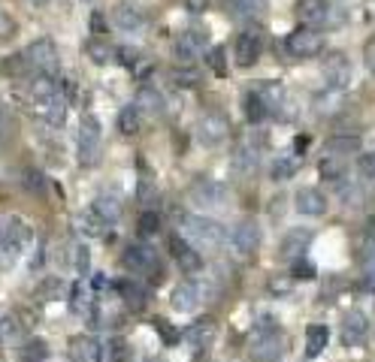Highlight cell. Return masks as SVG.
Wrapping results in <instances>:
<instances>
[{"label": "cell", "mask_w": 375, "mask_h": 362, "mask_svg": "<svg viewBox=\"0 0 375 362\" xmlns=\"http://www.w3.org/2000/svg\"><path fill=\"white\" fill-rule=\"evenodd\" d=\"M182 229H185V239L200 242L206 248H221L227 242L224 224L212 221V217H203V214H182Z\"/></svg>", "instance_id": "6da1fadb"}, {"label": "cell", "mask_w": 375, "mask_h": 362, "mask_svg": "<svg viewBox=\"0 0 375 362\" xmlns=\"http://www.w3.org/2000/svg\"><path fill=\"white\" fill-rule=\"evenodd\" d=\"M31 242V229L19 217H6V232L0 239V272H6L19 263V257L24 251V244Z\"/></svg>", "instance_id": "7a4b0ae2"}, {"label": "cell", "mask_w": 375, "mask_h": 362, "mask_svg": "<svg viewBox=\"0 0 375 362\" xmlns=\"http://www.w3.org/2000/svg\"><path fill=\"white\" fill-rule=\"evenodd\" d=\"M100 148H103V136H100V121L94 115H85L79 124V139H76V157L79 166H97L100 163Z\"/></svg>", "instance_id": "3957f363"}, {"label": "cell", "mask_w": 375, "mask_h": 362, "mask_svg": "<svg viewBox=\"0 0 375 362\" xmlns=\"http://www.w3.org/2000/svg\"><path fill=\"white\" fill-rule=\"evenodd\" d=\"M284 353V338L281 332L276 329V323H269V329H261L251 335V344H249V356L254 362H279Z\"/></svg>", "instance_id": "277c9868"}, {"label": "cell", "mask_w": 375, "mask_h": 362, "mask_svg": "<svg viewBox=\"0 0 375 362\" xmlns=\"http://www.w3.org/2000/svg\"><path fill=\"white\" fill-rule=\"evenodd\" d=\"M24 58H28V63H34V67L40 70L43 76H51V73L58 70V63H61L58 48H55V43H51L49 36H43V40H34L28 48H24Z\"/></svg>", "instance_id": "5b68a950"}, {"label": "cell", "mask_w": 375, "mask_h": 362, "mask_svg": "<svg viewBox=\"0 0 375 362\" xmlns=\"http://www.w3.org/2000/svg\"><path fill=\"white\" fill-rule=\"evenodd\" d=\"M36 112H40V118L49 127H64V124H67V115H70V103H67V97H64L61 90H55V94L36 100Z\"/></svg>", "instance_id": "8992f818"}, {"label": "cell", "mask_w": 375, "mask_h": 362, "mask_svg": "<svg viewBox=\"0 0 375 362\" xmlns=\"http://www.w3.org/2000/svg\"><path fill=\"white\" fill-rule=\"evenodd\" d=\"M227 239L234 244V251L254 254L257 244H261V224L251 221V217H242V221L234 227V232H227Z\"/></svg>", "instance_id": "52a82bcc"}, {"label": "cell", "mask_w": 375, "mask_h": 362, "mask_svg": "<svg viewBox=\"0 0 375 362\" xmlns=\"http://www.w3.org/2000/svg\"><path fill=\"white\" fill-rule=\"evenodd\" d=\"M284 46H288V51L294 58H312V55H318V51L324 48V36H321L318 31L300 28V31H294L288 40H284Z\"/></svg>", "instance_id": "ba28073f"}, {"label": "cell", "mask_w": 375, "mask_h": 362, "mask_svg": "<svg viewBox=\"0 0 375 362\" xmlns=\"http://www.w3.org/2000/svg\"><path fill=\"white\" fill-rule=\"evenodd\" d=\"M197 136H200L203 145L215 148V145H221V142L230 136V124H227L224 115L209 112V115H203V118H200V124H197Z\"/></svg>", "instance_id": "9c48e42d"}, {"label": "cell", "mask_w": 375, "mask_h": 362, "mask_svg": "<svg viewBox=\"0 0 375 362\" xmlns=\"http://www.w3.org/2000/svg\"><path fill=\"white\" fill-rule=\"evenodd\" d=\"M366 332H369V320H366V314L364 311H348L345 317H342V329H339V341L345 344V347H357L360 341L366 338Z\"/></svg>", "instance_id": "30bf717a"}, {"label": "cell", "mask_w": 375, "mask_h": 362, "mask_svg": "<svg viewBox=\"0 0 375 362\" xmlns=\"http://www.w3.org/2000/svg\"><path fill=\"white\" fill-rule=\"evenodd\" d=\"M351 63H348V58L342 55V51H336V55L327 58L324 63V79H327V88L330 90H342L348 88V82H351Z\"/></svg>", "instance_id": "8fae6325"}, {"label": "cell", "mask_w": 375, "mask_h": 362, "mask_svg": "<svg viewBox=\"0 0 375 362\" xmlns=\"http://www.w3.org/2000/svg\"><path fill=\"white\" fill-rule=\"evenodd\" d=\"M124 266L131 272H139V275H146V272H154L158 269V254H154L149 244H131V248H124Z\"/></svg>", "instance_id": "7c38bea8"}, {"label": "cell", "mask_w": 375, "mask_h": 362, "mask_svg": "<svg viewBox=\"0 0 375 362\" xmlns=\"http://www.w3.org/2000/svg\"><path fill=\"white\" fill-rule=\"evenodd\" d=\"M146 12H142L139 6H134V4H119L112 9V24L119 31H124V33H136V31H142L146 28Z\"/></svg>", "instance_id": "4fadbf2b"}, {"label": "cell", "mask_w": 375, "mask_h": 362, "mask_svg": "<svg viewBox=\"0 0 375 362\" xmlns=\"http://www.w3.org/2000/svg\"><path fill=\"white\" fill-rule=\"evenodd\" d=\"M294 205H296V212L306 214V217H321V214H327V209H330L327 197L318 187H303L300 193H296Z\"/></svg>", "instance_id": "5bb4252c"}, {"label": "cell", "mask_w": 375, "mask_h": 362, "mask_svg": "<svg viewBox=\"0 0 375 362\" xmlns=\"http://www.w3.org/2000/svg\"><path fill=\"white\" fill-rule=\"evenodd\" d=\"M261 36L257 33H239L236 43H234V58H236V67H254V61L261 58Z\"/></svg>", "instance_id": "9a60e30c"}, {"label": "cell", "mask_w": 375, "mask_h": 362, "mask_svg": "<svg viewBox=\"0 0 375 362\" xmlns=\"http://www.w3.org/2000/svg\"><path fill=\"white\" fill-rule=\"evenodd\" d=\"M309 242H312V232H309V229L296 227V229H291V232H284V239H281V260H288V263L303 260Z\"/></svg>", "instance_id": "2e32d148"}, {"label": "cell", "mask_w": 375, "mask_h": 362, "mask_svg": "<svg viewBox=\"0 0 375 362\" xmlns=\"http://www.w3.org/2000/svg\"><path fill=\"white\" fill-rule=\"evenodd\" d=\"M200 287H197V281H182L179 287L170 293V305L176 308V311H182V314H188V311H197V305H200Z\"/></svg>", "instance_id": "e0dca14e"}, {"label": "cell", "mask_w": 375, "mask_h": 362, "mask_svg": "<svg viewBox=\"0 0 375 362\" xmlns=\"http://www.w3.org/2000/svg\"><path fill=\"white\" fill-rule=\"evenodd\" d=\"M227 200V193L221 185H215V181H200V185H194L191 190V202L200 205V209H215V205H221Z\"/></svg>", "instance_id": "ac0fdd59"}, {"label": "cell", "mask_w": 375, "mask_h": 362, "mask_svg": "<svg viewBox=\"0 0 375 362\" xmlns=\"http://www.w3.org/2000/svg\"><path fill=\"white\" fill-rule=\"evenodd\" d=\"M67 356H70V362H97L100 344L91 335H73L67 341Z\"/></svg>", "instance_id": "d6986e66"}, {"label": "cell", "mask_w": 375, "mask_h": 362, "mask_svg": "<svg viewBox=\"0 0 375 362\" xmlns=\"http://www.w3.org/2000/svg\"><path fill=\"white\" fill-rule=\"evenodd\" d=\"M170 254L176 257V263L182 266L185 272H197L200 266H203V260H200V254L191 248V244L185 242V239H179V236H173L170 239Z\"/></svg>", "instance_id": "ffe728a7"}, {"label": "cell", "mask_w": 375, "mask_h": 362, "mask_svg": "<svg viewBox=\"0 0 375 362\" xmlns=\"http://www.w3.org/2000/svg\"><path fill=\"white\" fill-rule=\"evenodd\" d=\"M200 48H203V33L200 31H188L182 33L176 40V58L182 61V63H194L200 55Z\"/></svg>", "instance_id": "44dd1931"}, {"label": "cell", "mask_w": 375, "mask_h": 362, "mask_svg": "<svg viewBox=\"0 0 375 362\" xmlns=\"http://www.w3.org/2000/svg\"><path fill=\"white\" fill-rule=\"evenodd\" d=\"M88 212H91L94 217H100V221L109 227V224H115V221L121 217V202L115 200V197H97Z\"/></svg>", "instance_id": "7402d4cb"}, {"label": "cell", "mask_w": 375, "mask_h": 362, "mask_svg": "<svg viewBox=\"0 0 375 362\" xmlns=\"http://www.w3.org/2000/svg\"><path fill=\"white\" fill-rule=\"evenodd\" d=\"M327 344H330V329H327V326L315 323V326L306 329V356H309V359H315V356L324 353Z\"/></svg>", "instance_id": "603a6c76"}, {"label": "cell", "mask_w": 375, "mask_h": 362, "mask_svg": "<svg viewBox=\"0 0 375 362\" xmlns=\"http://www.w3.org/2000/svg\"><path fill=\"white\" fill-rule=\"evenodd\" d=\"M115 290H119L124 305H131V308L146 305V290L139 287V281H115Z\"/></svg>", "instance_id": "cb8c5ba5"}, {"label": "cell", "mask_w": 375, "mask_h": 362, "mask_svg": "<svg viewBox=\"0 0 375 362\" xmlns=\"http://www.w3.org/2000/svg\"><path fill=\"white\" fill-rule=\"evenodd\" d=\"M266 6H269V0H227V9L239 19L261 16V12H266Z\"/></svg>", "instance_id": "d4e9b609"}, {"label": "cell", "mask_w": 375, "mask_h": 362, "mask_svg": "<svg viewBox=\"0 0 375 362\" xmlns=\"http://www.w3.org/2000/svg\"><path fill=\"white\" fill-rule=\"evenodd\" d=\"M139 127H142V112L136 109V103H127L119 112V130L124 136H134V133H139Z\"/></svg>", "instance_id": "484cf974"}, {"label": "cell", "mask_w": 375, "mask_h": 362, "mask_svg": "<svg viewBox=\"0 0 375 362\" xmlns=\"http://www.w3.org/2000/svg\"><path fill=\"white\" fill-rule=\"evenodd\" d=\"M296 16L303 21H321L327 16V0H296Z\"/></svg>", "instance_id": "4316f807"}, {"label": "cell", "mask_w": 375, "mask_h": 362, "mask_svg": "<svg viewBox=\"0 0 375 362\" xmlns=\"http://www.w3.org/2000/svg\"><path fill=\"white\" fill-rule=\"evenodd\" d=\"M21 335H24V326H21V320L16 314L0 317V344H16Z\"/></svg>", "instance_id": "83f0119b"}, {"label": "cell", "mask_w": 375, "mask_h": 362, "mask_svg": "<svg viewBox=\"0 0 375 362\" xmlns=\"http://www.w3.org/2000/svg\"><path fill=\"white\" fill-rule=\"evenodd\" d=\"M357 148H360L357 133H339V136L327 139V151H333V154H357Z\"/></svg>", "instance_id": "f1b7e54d"}, {"label": "cell", "mask_w": 375, "mask_h": 362, "mask_svg": "<svg viewBox=\"0 0 375 362\" xmlns=\"http://www.w3.org/2000/svg\"><path fill=\"white\" fill-rule=\"evenodd\" d=\"M266 115H269L266 103L251 90V94L245 97V118H249V124H261V121H266Z\"/></svg>", "instance_id": "f546056e"}, {"label": "cell", "mask_w": 375, "mask_h": 362, "mask_svg": "<svg viewBox=\"0 0 375 362\" xmlns=\"http://www.w3.org/2000/svg\"><path fill=\"white\" fill-rule=\"evenodd\" d=\"M49 359V344L43 338H34L21 347V353H19V362H46Z\"/></svg>", "instance_id": "4dcf8cb0"}, {"label": "cell", "mask_w": 375, "mask_h": 362, "mask_svg": "<svg viewBox=\"0 0 375 362\" xmlns=\"http://www.w3.org/2000/svg\"><path fill=\"white\" fill-rule=\"evenodd\" d=\"M70 302H73V311L85 314V311H88V305L94 302V296H91V284H85V281L76 284L73 293H70Z\"/></svg>", "instance_id": "1f68e13d"}, {"label": "cell", "mask_w": 375, "mask_h": 362, "mask_svg": "<svg viewBox=\"0 0 375 362\" xmlns=\"http://www.w3.org/2000/svg\"><path fill=\"white\" fill-rule=\"evenodd\" d=\"M254 94L266 103V109H276L279 103H281V97H284V88L276 85V82H266V85H257Z\"/></svg>", "instance_id": "d6a6232c"}, {"label": "cell", "mask_w": 375, "mask_h": 362, "mask_svg": "<svg viewBox=\"0 0 375 362\" xmlns=\"http://www.w3.org/2000/svg\"><path fill=\"white\" fill-rule=\"evenodd\" d=\"M136 229H139V236H154V232L161 229V214L149 209V212H142L139 214V221H136Z\"/></svg>", "instance_id": "836d02e7"}, {"label": "cell", "mask_w": 375, "mask_h": 362, "mask_svg": "<svg viewBox=\"0 0 375 362\" xmlns=\"http://www.w3.org/2000/svg\"><path fill=\"white\" fill-rule=\"evenodd\" d=\"M79 229L85 232V236L94 239V236H103V232H106V224H103L100 217H94L91 212H85V214L79 217Z\"/></svg>", "instance_id": "e575fe53"}, {"label": "cell", "mask_w": 375, "mask_h": 362, "mask_svg": "<svg viewBox=\"0 0 375 362\" xmlns=\"http://www.w3.org/2000/svg\"><path fill=\"white\" fill-rule=\"evenodd\" d=\"M112 61L121 63V67H136V63H139V51L131 48V46H119V48H112Z\"/></svg>", "instance_id": "d590c367"}, {"label": "cell", "mask_w": 375, "mask_h": 362, "mask_svg": "<svg viewBox=\"0 0 375 362\" xmlns=\"http://www.w3.org/2000/svg\"><path fill=\"white\" fill-rule=\"evenodd\" d=\"M342 175H345V170L339 160H321V178L324 181H336V185H339Z\"/></svg>", "instance_id": "8d00e7d4"}, {"label": "cell", "mask_w": 375, "mask_h": 362, "mask_svg": "<svg viewBox=\"0 0 375 362\" xmlns=\"http://www.w3.org/2000/svg\"><path fill=\"white\" fill-rule=\"evenodd\" d=\"M296 172V157H281L273 163V178L281 181V178H291Z\"/></svg>", "instance_id": "74e56055"}, {"label": "cell", "mask_w": 375, "mask_h": 362, "mask_svg": "<svg viewBox=\"0 0 375 362\" xmlns=\"http://www.w3.org/2000/svg\"><path fill=\"white\" fill-rule=\"evenodd\" d=\"M88 55H91L94 63H100V67H103V63H109V61H112V48H109V46H103L100 40H94L91 46H88Z\"/></svg>", "instance_id": "f35d334b"}, {"label": "cell", "mask_w": 375, "mask_h": 362, "mask_svg": "<svg viewBox=\"0 0 375 362\" xmlns=\"http://www.w3.org/2000/svg\"><path fill=\"white\" fill-rule=\"evenodd\" d=\"M31 88H34L36 100H40V97H49V94H55V82H51V76H43V73L31 82Z\"/></svg>", "instance_id": "ab89813d"}, {"label": "cell", "mask_w": 375, "mask_h": 362, "mask_svg": "<svg viewBox=\"0 0 375 362\" xmlns=\"http://www.w3.org/2000/svg\"><path fill=\"white\" fill-rule=\"evenodd\" d=\"M212 335H215L212 320H200L197 326H194V329L188 332V338H191V341H206V338H212Z\"/></svg>", "instance_id": "60d3db41"}, {"label": "cell", "mask_w": 375, "mask_h": 362, "mask_svg": "<svg viewBox=\"0 0 375 362\" xmlns=\"http://www.w3.org/2000/svg\"><path fill=\"white\" fill-rule=\"evenodd\" d=\"M16 36V21H12L9 12H0V43H6Z\"/></svg>", "instance_id": "b9f144b4"}, {"label": "cell", "mask_w": 375, "mask_h": 362, "mask_svg": "<svg viewBox=\"0 0 375 362\" xmlns=\"http://www.w3.org/2000/svg\"><path fill=\"white\" fill-rule=\"evenodd\" d=\"M161 109V97L158 94H154V90L151 88H146V90H142V97H139V103H136V109L142 112V109Z\"/></svg>", "instance_id": "7bdbcfd3"}, {"label": "cell", "mask_w": 375, "mask_h": 362, "mask_svg": "<svg viewBox=\"0 0 375 362\" xmlns=\"http://www.w3.org/2000/svg\"><path fill=\"white\" fill-rule=\"evenodd\" d=\"M315 275H318V272H315V266H312V263L306 260V257H303V260H296V263H294V278H315Z\"/></svg>", "instance_id": "ee69618b"}, {"label": "cell", "mask_w": 375, "mask_h": 362, "mask_svg": "<svg viewBox=\"0 0 375 362\" xmlns=\"http://www.w3.org/2000/svg\"><path fill=\"white\" fill-rule=\"evenodd\" d=\"M206 58H209V67H212L215 73H224V48H218V46H215Z\"/></svg>", "instance_id": "f6af8a7d"}, {"label": "cell", "mask_w": 375, "mask_h": 362, "mask_svg": "<svg viewBox=\"0 0 375 362\" xmlns=\"http://www.w3.org/2000/svg\"><path fill=\"white\" fill-rule=\"evenodd\" d=\"M88 28L94 33H106V19H103V12H91V19H88Z\"/></svg>", "instance_id": "bcb514c9"}, {"label": "cell", "mask_w": 375, "mask_h": 362, "mask_svg": "<svg viewBox=\"0 0 375 362\" xmlns=\"http://www.w3.org/2000/svg\"><path fill=\"white\" fill-rule=\"evenodd\" d=\"M372 160H375L372 154H360V160H357V166H360V172H364V178H366V181H372V166H375Z\"/></svg>", "instance_id": "7dc6e473"}, {"label": "cell", "mask_w": 375, "mask_h": 362, "mask_svg": "<svg viewBox=\"0 0 375 362\" xmlns=\"http://www.w3.org/2000/svg\"><path fill=\"white\" fill-rule=\"evenodd\" d=\"M24 178H28L31 181V190H36V193H40V190H46V178L40 175V172H24Z\"/></svg>", "instance_id": "c3c4849f"}, {"label": "cell", "mask_w": 375, "mask_h": 362, "mask_svg": "<svg viewBox=\"0 0 375 362\" xmlns=\"http://www.w3.org/2000/svg\"><path fill=\"white\" fill-rule=\"evenodd\" d=\"M76 269H79L82 275H88V251L82 248V244L76 248Z\"/></svg>", "instance_id": "681fc988"}, {"label": "cell", "mask_w": 375, "mask_h": 362, "mask_svg": "<svg viewBox=\"0 0 375 362\" xmlns=\"http://www.w3.org/2000/svg\"><path fill=\"white\" fill-rule=\"evenodd\" d=\"M179 85H197V73H176Z\"/></svg>", "instance_id": "f907efd6"}, {"label": "cell", "mask_w": 375, "mask_h": 362, "mask_svg": "<svg viewBox=\"0 0 375 362\" xmlns=\"http://www.w3.org/2000/svg\"><path fill=\"white\" fill-rule=\"evenodd\" d=\"M158 326H161V335H166V341H176L173 326H166V323H158Z\"/></svg>", "instance_id": "816d5d0a"}, {"label": "cell", "mask_w": 375, "mask_h": 362, "mask_svg": "<svg viewBox=\"0 0 375 362\" xmlns=\"http://www.w3.org/2000/svg\"><path fill=\"white\" fill-rule=\"evenodd\" d=\"M309 142H312L309 136H300V139H296V151H306V148H309Z\"/></svg>", "instance_id": "f5cc1de1"}, {"label": "cell", "mask_w": 375, "mask_h": 362, "mask_svg": "<svg viewBox=\"0 0 375 362\" xmlns=\"http://www.w3.org/2000/svg\"><path fill=\"white\" fill-rule=\"evenodd\" d=\"M188 6H191V9H203L206 0H188Z\"/></svg>", "instance_id": "db71d44e"}, {"label": "cell", "mask_w": 375, "mask_h": 362, "mask_svg": "<svg viewBox=\"0 0 375 362\" xmlns=\"http://www.w3.org/2000/svg\"><path fill=\"white\" fill-rule=\"evenodd\" d=\"M366 67L372 70V43H366Z\"/></svg>", "instance_id": "11a10c76"}, {"label": "cell", "mask_w": 375, "mask_h": 362, "mask_svg": "<svg viewBox=\"0 0 375 362\" xmlns=\"http://www.w3.org/2000/svg\"><path fill=\"white\" fill-rule=\"evenodd\" d=\"M4 232H6V217H0V239H4Z\"/></svg>", "instance_id": "9f6ffc18"}, {"label": "cell", "mask_w": 375, "mask_h": 362, "mask_svg": "<svg viewBox=\"0 0 375 362\" xmlns=\"http://www.w3.org/2000/svg\"><path fill=\"white\" fill-rule=\"evenodd\" d=\"M28 4H31V6H46L49 0H28Z\"/></svg>", "instance_id": "6f0895ef"}]
</instances>
